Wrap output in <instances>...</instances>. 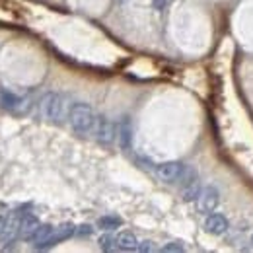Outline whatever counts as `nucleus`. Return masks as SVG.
I'll list each match as a JSON object with an SVG mask.
<instances>
[{"label":"nucleus","instance_id":"obj_1","mask_svg":"<svg viewBox=\"0 0 253 253\" xmlns=\"http://www.w3.org/2000/svg\"><path fill=\"white\" fill-rule=\"evenodd\" d=\"M70 103L68 99L61 94H45L39 101V113L43 119L51 121V123H63L64 119H68V113H70Z\"/></svg>","mask_w":253,"mask_h":253},{"label":"nucleus","instance_id":"obj_2","mask_svg":"<svg viewBox=\"0 0 253 253\" xmlns=\"http://www.w3.org/2000/svg\"><path fill=\"white\" fill-rule=\"evenodd\" d=\"M95 113L88 103H72L68 113V123L78 134H90L95 125Z\"/></svg>","mask_w":253,"mask_h":253},{"label":"nucleus","instance_id":"obj_3","mask_svg":"<svg viewBox=\"0 0 253 253\" xmlns=\"http://www.w3.org/2000/svg\"><path fill=\"white\" fill-rule=\"evenodd\" d=\"M92 132H94L95 140L99 144H105V146L113 144L115 138H117V126H115V123L109 117H105V115H99L95 119V125Z\"/></svg>","mask_w":253,"mask_h":253},{"label":"nucleus","instance_id":"obj_4","mask_svg":"<svg viewBox=\"0 0 253 253\" xmlns=\"http://www.w3.org/2000/svg\"><path fill=\"white\" fill-rule=\"evenodd\" d=\"M20 222H22V214H18V212H10L8 216H4V224L0 228V244L2 246H10L20 238Z\"/></svg>","mask_w":253,"mask_h":253},{"label":"nucleus","instance_id":"obj_5","mask_svg":"<svg viewBox=\"0 0 253 253\" xmlns=\"http://www.w3.org/2000/svg\"><path fill=\"white\" fill-rule=\"evenodd\" d=\"M195 203H197L199 212H203V214H211V212L216 211V207H218V203H220V193H218L216 187H212V185L203 187Z\"/></svg>","mask_w":253,"mask_h":253},{"label":"nucleus","instance_id":"obj_6","mask_svg":"<svg viewBox=\"0 0 253 253\" xmlns=\"http://www.w3.org/2000/svg\"><path fill=\"white\" fill-rule=\"evenodd\" d=\"M183 169H185V166L181 162H164L156 168V175L164 183H175L181 179Z\"/></svg>","mask_w":253,"mask_h":253},{"label":"nucleus","instance_id":"obj_7","mask_svg":"<svg viewBox=\"0 0 253 253\" xmlns=\"http://www.w3.org/2000/svg\"><path fill=\"white\" fill-rule=\"evenodd\" d=\"M39 226H41V222L37 220V216H33V214H24V216H22V222H20V240L32 242L33 236H35L37 230H39Z\"/></svg>","mask_w":253,"mask_h":253},{"label":"nucleus","instance_id":"obj_8","mask_svg":"<svg viewBox=\"0 0 253 253\" xmlns=\"http://www.w3.org/2000/svg\"><path fill=\"white\" fill-rule=\"evenodd\" d=\"M205 230H207L209 234H212V236L224 234V232L228 230V220H226V216H222L218 212H211V214L207 216V220H205Z\"/></svg>","mask_w":253,"mask_h":253},{"label":"nucleus","instance_id":"obj_9","mask_svg":"<svg viewBox=\"0 0 253 253\" xmlns=\"http://www.w3.org/2000/svg\"><path fill=\"white\" fill-rule=\"evenodd\" d=\"M53 232H55V228H53L51 224H41L39 230H37V234L33 236V240H32L33 248H35V250H47Z\"/></svg>","mask_w":253,"mask_h":253},{"label":"nucleus","instance_id":"obj_10","mask_svg":"<svg viewBox=\"0 0 253 253\" xmlns=\"http://www.w3.org/2000/svg\"><path fill=\"white\" fill-rule=\"evenodd\" d=\"M115 240H117V250H123V252H136V250H138V240H136V236H134L132 232H128V230L119 232V234L115 236Z\"/></svg>","mask_w":253,"mask_h":253},{"label":"nucleus","instance_id":"obj_11","mask_svg":"<svg viewBox=\"0 0 253 253\" xmlns=\"http://www.w3.org/2000/svg\"><path fill=\"white\" fill-rule=\"evenodd\" d=\"M76 234V226L74 224H61V226H57L55 228V232H53V236H51V240H49V248H53V246H57V244H61L64 240H68L70 236H74Z\"/></svg>","mask_w":253,"mask_h":253},{"label":"nucleus","instance_id":"obj_12","mask_svg":"<svg viewBox=\"0 0 253 253\" xmlns=\"http://www.w3.org/2000/svg\"><path fill=\"white\" fill-rule=\"evenodd\" d=\"M199 193H201V183H199V177L197 179H193L189 183H185L183 185V191H181V195H183V201H197V197H199Z\"/></svg>","mask_w":253,"mask_h":253},{"label":"nucleus","instance_id":"obj_13","mask_svg":"<svg viewBox=\"0 0 253 253\" xmlns=\"http://www.w3.org/2000/svg\"><path fill=\"white\" fill-rule=\"evenodd\" d=\"M117 136H119V144L128 150L130 148V138H132V134H130V123H128V119H125L119 128H117Z\"/></svg>","mask_w":253,"mask_h":253},{"label":"nucleus","instance_id":"obj_14","mask_svg":"<svg viewBox=\"0 0 253 253\" xmlns=\"http://www.w3.org/2000/svg\"><path fill=\"white\" fill-rule=\"evenodd\" d=\"M121 224H123V220H121L119 216H115V214H107V216H101V218L97 220V226H99L101 230H107V232L119 228Z\"/></svg>","mask_w":253,"mask_h":253},{"label":"nucleus","instance_id":"obj_15","mask_svg":"<svg viewBox=\"0 0 253 253\" xmlns=\"http://www.w3.org/2000/svg\"><path fill=\"white\" fill-rule=\"evenodd\" d=\"M99 248H101L103 252H115V250H117V240H115V236L103 234V236L99 238Z\"/></svg>","mask_w":253,"mask_h":253},{"label":"nucleus","instance_id":"obj_16","mask_svg":"<svg viewBox=\"0 0 253 253\" xmlns=\"http://www.w3.org/2000/svg\"><path fill=\"white\" fill-rule=\"evenodd\" d=\"M162 252L164 253H181L183 252V246H181V244H177V242H171V244L164 246V248H162Z\"/></svg>","mask_w":253,"mask_h":253},{"label":"nucleus","instance_id":"obj_17","mask_svg":"<svg viewBox=\"0 0 253 253\" xmlns=\"http://www.w3.org/2000/svg\"><path fill=\"white\" fill-rule=\"evenodd\" d=\"M154 250H156V246H154V242H150V240H146V242H138V250H136V252L148 253V252H154Z\"/></svg>","mask_w":253,"mask_h":253},{"label":"nucleus","instance_id":"obj_18","mask_svg":"<svg viewBox=\"0 0 253 253\" xmlns=\"http://www.w3.org/2000/svg\"><path fill=\"white\" fill-rule=\"evenodd\" d=\"M92 232H94V228H92L90 224H82V226L76 228V234H78V236H90Z\"/></svg>","mask_w":253,"mask_h":253},{"label":"nucleus","instance_id":"obj_19","mask_svg":"<svg viewBox=\"0 0 253 253\" xmlns=\"http://www.w3.org/2000/svg\"><path fill=\"white\" fill-rule=\"evenodd\" d=\"M166 2H168V0H154L156 8H164V6H166Z\"/></svg>","mask_w":253,"mask_h":253},{"label":"nucleus","instance_id":"obj_20","mask_svg":"<svg viewBox=\"0 0 253 253\" xmlns=\"http://www.w3.org/2000/svg\"><path fill=\"white\" fill-rule=\"evenodd\" d=\"M2 224H4V216H0V228H2Z\"/></svg>","mask_w":253,"mask_h":253},{"label":"nucleus","instance_id":"obj_21","mask_svg":"<svg viewBox=\"0 0 253 253\" xmlns=\"http://www.w3.org/2000/svg\"><path fill=\"white\" fill-rule=\"evenodd\" d=\"M252 244H253V234H252Z\"/></svg>","mask_w":253,"mask_h":253}]
</instances>
